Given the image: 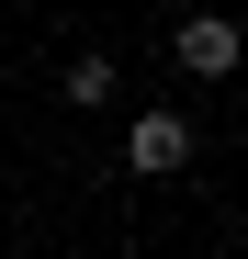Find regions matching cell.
Wrapping results in <instances>:
<instances>
[{
	"instance_id": "obj_1",
	"label": "cell",
	"mask_w": 248,
	"mask_h": 259,
	"mask_svg": "<svg viewBox=\"0 0 248 259\" xmlns=\"http://www.w3.org/2000/svg\"><path fill=\"white\" fill-rule=\"evenodd\" d=\"M124 158H136L147 181H170V169H192V124L181 113H136L124 124Z\"/></svg>"
},
{
	"instance_id": "obj_2",
	"label": "cell",
	"mask_w": 248,
	"mask_h": 259,
	"mask_svg": "<svg viewBox=\"0 0 248 259\" xmlns=\"http://www.w3.org/2000/svg\"><path fill=\"white\" fill-rule=\"evenodd\" d=\"M181 68H192V79H237V23H226V12H192V23H181Z\"/></svg>"
},
{
	"instance_id": "obj_3",
	"label": "cell",
	"mask_w": 248,
	"mask_h": 259,
	"mask_svg": "<svg viewBox=\"0 0 248 259\" xmlns=\"http://www.w3.org/2000/svg\"><path fill=\"white\" fill-rule=\"evenodd\" d=\"M68 102H113V57H79L68 68Z\"/></svg>"
}]
</instances>
